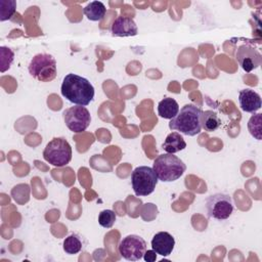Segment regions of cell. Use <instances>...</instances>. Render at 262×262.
Returning a JSON list of instances; mask_svg holds the SVG:
<instances>
[{"label":"cell","instance_id":"1","mask_svg":"<svg viewBox=\"0 0 262 262\" xmlns=\"http://www.w3.org/2000/svg\"><path fill=\"white\" fill-rule=\"evenodd\" d=\"M61 94L70 102L76 105L86 106L94 98V87L84 77L76 74H68L61 83Z\"/></svg>","mask_w":262,"mask_h":262},{"label":"cell","instance_id":"2","mask_svg":"<svg viewBox=\"0 0 262 262\" xmlns=\"http://www.w3.org/2000/svg\"><path fill=\"white\" fill-rule=\"evenodd\" d=\"M202 108L194 104H185L169 122L171 130L179 131L187 136H194L202 130Z\"/></svg>","mask_w":262,"mask_h":262},{"label":"cell","instance_id":"3","mask_svg":"<svg viewBox=\"0 0 262 262\" xmlns=\"http://www.w3.org/2000/svg\"><path fill=\"white\" fill-rule=\"evenodd\" d=\"M152 169L159 180L163 182H172L180 178L186 170V166L174 154H163L156 158Z\"/></svg>","mask_w":262,"mask_h":262},{"label":"cell","instance_id":"4","mask_svg":"<svg viewBox=\"0 0 262 262\" xmlns=\"http://www.w3.org/2000/svg\"><path fill=\"white\" fill-rule=\"evenodd\" d=\"M72 146L62 137H56L50 140L44 150L43 158L54 167H63L72 160Z\"/></svg>","mask_w":262,"mask_h":262},{"label":"cell","instance_id":"5","mask_svg":"<svg viewBox=\"0 0 262 262\" xmlns=\"http://www.w3.org/2000/svg\"><path fill=\"white\" fill-rule=\"evenodd\" d=\"M29 73L40 82H50L57 74L56 60L47 53L36 54L30 61Z\"/></svg>","mask_w":262,"mask_h":262},{"label":"cell","instance_id":"6","mask_svg":"<svg viewBox=\"0 0 262 262\" xmlns=\"http://www.w3.org/2000/svg\"><path fill=\"white\" fill-rule=\"evenodd\" d=\"M158 177L151 167L139 166L131 174V183L134 193L138 196H146L154 192Z\"/></svg>","mask_w":262,"mask_h":262},{"label":"cell","instance_id":"7","mask_svg":"<svg viewBox=\"0 0 262 262\" xmlns=\"http://www.w3.org/2000/svg\"><path fill=\"white\" fill-rule=\"evenodd\" d=\"M233 201L229 194L214 193L207 198L206 209L208 216L216 220H225L233 212Z\"/></svg>","mask_w":262,"mask_h":262},{"label":"cell","instance_id":"8","mask_svg":"<svg viewBox=\"0 0 262 262\" xmlns=\"http://www.w3.org/2000/svg\"><path fill=\"white\" fill-rule=\"evenodd\" d=\"M62 115L67 127L75 133H81L82 131H85L91 122L89 111L82 105L71 106L67 108Z\"/></svg>","mask_w":262,"mask_h":262},{"label":"cell","instance_id":"9","mask_svg":"<svg viewBox=\"0 0 262 262\" xmlns=\"http://www.w3.org/2000/svg\"><path fill=\"white\" fill-rule=\"evenodd\" d=\"M146 251L145 241L136 234L125 236L119 244L120 255L128 261L140 260Z\"/></svg>","mask_w":262,"mask_h":262},{"label":"cell","instance_id":"10","mask_svg":"<svg viewBox=\"0 0 262 262\" xmlns=\"http://www.w3.org/2000/svg\"><path fill=\"white\" fill-rule=\"evenodd\" d=\"M235 58L241 68L247 73L256 70L262 63L261 53L254 47L247 44L237 47L235 51Z\"/></svg>","mask_w":262,"mask_h":262},{"label":"cell","instance_id":"11","mask_svg":"<svg viewBox=\"0 0 262 262\" xmlns=\"http://www.w3.org/2000/svg\"><path fill=\"white\" fill-rule=\"evenodd\" d=\"M113 36L132 37L138 34V28L134 19L128 16H118L111 28Z\"/></svg>","mask_w":262,"mask_h":262},{"label":"cell","instance_id":"12","mask_svg":"<svg viewBox=\"0 0 262 262\" xmlns=\"http://www.w3.org/2000/svg\"><path fill=\"white\" fill-rule=\"evenodd\" d=\"M175 246V239L167 231H160L156 233L151 239L152 250L161 256H169Z\"/></svg>","mask_w":262,"mask_h":262},{"label":"cell","instance_id":"13","mask_svg":"<svg viewBox=\"0 0 262 262\" xmlns=\"http://www.w3.org/2000/svg\"><path fill=\"white\" fill-rule=\"evenodd\" d=\"M239 106L244 112L254 114L261 107L260 95L252 89H243L238 93Z\"/></svg>","mask_w":262,"mask_h":262},{"label":"cell","instance_id":"14","mask_svg":"<svg viewBox=\"0 0 262 262\" xmlns=\"http://www.w3.org/2000/svg\"><path fill=\"white\" fill-rule=\"evenodd\" d=\"M186 147V142L178 132L170 133L162 144V148L168 154L178 152Z\"/></svg>","mask_w":262,"mask_h":262},{"label":"cell","instance_id":"15","mask_svg":"<svg viewBox=\"0 0 262 262\" xmlns=\"http://www.w3.org/2000/svg\"><path fill=\"white\" fill-rule=\"evenodd\" d=\"M179 112V105L174 98L166 97L162 99L158 104V114L164 119L171 120Z\"/></svg>","mask_w":262,"mask_h":262},{"label":"cell","instance_id":"16","mask_svg":"<svg viewBox=\"0 0 262 262\" xmlns=\"http://www.w3.org/2000/svg\"><path fill=\"white\" fill-rule=\"evenodd\" d=\"M83 12L89 20L99 21L104 17L106 8L100 1H92L83 8Z\"/></svg>","mask_w":262,"mask_h":262},{"label":"cell","instance_id":"17","mask_svg":"<svg viewBox=\"0 0 262 262\" xmlns=\"http://www.w3.org/2000/svg\"><path fill=\"white\" fill-rule=\"evenodd\" d=\"M201 126L205 131L213 132L221 126V120L215 112L211 110L204 111L201 115Z\"/></svg>","mask_w":262,"mask_h":262},{"label":"cell","instance_id":"18","mask_svg":"<svg viewBox=\"0 0 262 262\" xmlns=\"http://www.w3.org/2000/svg\"><path fill=\"white\" fill-rule=\"evenodd\" d=\"M62 248L69 255L78 254L82 250V242L77 234H71L63 241Z\"/></svg>","mask_w":262,"mask_h":262},{"label":"cell","instance_id":"19","mask_svg":"<svg viewBox=\"0 0 262 262\" xmlns=\"http://www.w3.org/2000/svg\"><path fill=\"white\" fill-rule=\"evenodd\" d=\"M16 2L14 0H0V20L10 19L14 14Z\"/></svg>","mask_w":262,"mask_h":262},{"label":"cell","instance_id":"20","mask_svg":"<svg viewBox=\"0 0 262 262\" xmlns=\"http://www.w3.org/2000/svg\"><path fill=\"white\" fill-rule=\"evenodd\" d=\"M261 114H256L252 116L248 122L249 132L253 137H255L258 140H261Z\"/></svg>","mask_w":262,"mask_h":262},{"label":"cell","instance_id":"21","mask_svg":"<svg viewBox=\"0 0 262 262\" xmlns=\"http://www.w3.org/2000/svg\"><path fill=\"white\" fill-rule=\"evenodd\" d=\"M0 52H1V57H0V61H1V72H5L7 69L10 68V64L13 61V57H14V53L13 51L5 46L0 47Z\"/></svg>","mask_w":262,"mask_h":262},{"label":"cell","instance_id":"22","mask_svg":"<svg viewBox=\"0 0 262 262\" xmlns=\"http://www.w3.org/2000/svg\"><path fill=\"white\" fill-rule=\"evenodd\" d=\"M116 221V214L112 210H103L98 215V223L104 228H111Z\"/></svg>","mask_w":262,"mask_h":262},{"label":"cell","instance_id":"23","mask_svg":"<svg viewBox=\"0 0 262 262\" xmlns=\"http://www.w3.org/2000/svg\"><path fill=\"white\" fill-rule=\"evenodd\" d=\"M143 259L146 262H154L157 260V253L154 250H147L143 255Z\"/></svg>","mask_w":262,"mask_h":262}]
</instances>
